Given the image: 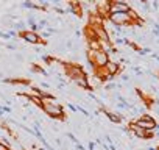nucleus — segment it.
<instances>
[{"mask_svg":"<svg viewBox=\"0 0 159 150\" xmlns=\"http://www.w3.org/2000/svg\"><path fill=\"white\" fill-rule=\"evenodd\" d=\"M42 110L45 111L47 116H50V117H53V119H61V120L66 119V117H64V110H62V106L58 105L55 100H53V102H44Z\"/></svg>","mask_w":159,"mask_h":150,"instance_id":"1","label":"nucleus"},{"mask_svg":"<svg viewBox=\"0 0 159 150\" xmlns=\"http://www.w3.org/2000/svg\"><path fill=\"white\" fill-rule=\"evenodd\" d=\"M108 21L112 25H117V27H122V28H133V22L129 21L128 14H125V13H111Z\"/></svg>","mask_w":159,"mask_h":150,"instance_id":"2","label":"nucleus"},{"mask_svg":"<svg viewBox=\"0 0 159 150\" xmlns=\"http://www.w3.org/2000/svg\"><path fill=\"white\" fill-rule=\"evenodd\" d=\"M88 59H91L94 64H95V67H105L106 66V63L109 61V58H108V55L103 52V50H97V52H88Z\"/></svg>","mask_w":159,"mask_h":150,"instance_id":"3","label":"nucleus"},{"mask_svg":"<svg viewBox=\"0 0 159 150\" xmlns=\"http://www.w3.org/2000/svg\"><path fill=\"white\" fill-rule=\"evenodd\" d=\"M131 10V5L128 2H123V0H114L111 2V8H109V14L111 13H128Z\"/></svg>","mask_w":159,"mask_h":150,"instance_id":"4","label":"nucleus"},{"mask_svg":"<svg viewBox=\"0 0 159 150\" xmlns=\"http://www.w3.org/2000/svg\"><path fill=\"white\" fill-rule=\"evenodd\" d=\"M19 36H20L25 42L33 44V45H36V44H41V42H42L41 35H38V33H34V31H30V30H24L22 33H19Z\"/></svg>","mask_w":159,"mask_h":150,"instance_id":"5","label":"nucleus"},{"mask_svg":"<svg viewBox=\"0 0 159 150\" xmlns=\"http://www.w3.org/2000/svg\"><path fill=\"white\" fill-rule=\"evenodd\" d=\"M137 127H140L142 130H145V131H154V128H156V125H157V122H156V119H153V120H145V119H142V117H137L136 120H133Z\"/></svg>","mask_w":159,"mask_h":150,"instance_id":"6","label":"nucleus"},{"mask_svg":"<svg viewBox=\"0 0 159 150\" xmlns=\"http://www.w3.org/2000/svg\"><path fill=\"white\" fill-rule=\"evenodd\" d=\"M105 69H106V72H108L109 75H112V77H116V75H117V73L120 72V69H122V67H120V64H119V63H116V61H111V59H109V61L106 63Z\"/></svg>","mask_w":159,"mask_h":150,"instance_id":"7","label":"nucleus"},{"mask_svg":"<svg viewBox=\"0 0 159 150\" xmlns=\"http://www.w3.org/2000/svg\"><path fill=\"white\" fill-rule=\"evenodd\" d=\"M105 114H106V117H108L112 124H120V122L123 120V116H122L120 113H112V111H106V110H105Z\"/></svg>","mask_w":159,"mask_h":150,"instance_id":"8","label":"nucleus"},{"mask_svg":"<svg viewBox=\"0 0 159 150\" xmlns=\"http://www.w3.org/2000/svg\"><path fill=\"white\" fill-rule=\"evenodd\" d=\"M30 102L34 103V105L39 106V108H42V105H44V102H42L41 97H38V96H30Z\"/></svg>","mask_w":159,"mask_h":150,"instance_id":"9","label":"nucleus"},{"mask_svg":"<svg viewBox=\"0 0 159 150\" xmlns=\"http://www.w3.org/2000/svg\"><path fill=\"white\" fill-rule=\"evenodd\" d=\"M14 30H19V33H22L24 31V28H25V22H22V21H19V22H16L14 25H11Z\"/></svg>","mask_w":159,"mask_h":150,"instance_id":"10","label":"nucleus"},{"mask_svg":"<svg viewBox=\"0 0 159 150\" xmlns=\"http://www.w3.org/2000/svg\"><path fill=\"white\" fill-rule=\"evenodd\" d=\"M67 138H69V139H70V141H72L75 145H78V144H80V142H78V139L75 138V134H73V133H67Z\"/></svg>","mask_w":159,"mask_h":150,"instance_id":"11","label":"nucleus"},{"mask_svg":"<svg viewBox=\"0 0 159 150\" xmlns=\"http://www.w3.org/2000/svg\"><path fill=\"white\" fill-rule=\"evenodd\" d=\"M5 47H7L8 50H16V44H11V42H8Z\"/></svg>","mask_w":159,"mask_h":150,"instance_id":"12","label":"nucleus"},{"mask_svg":"<svg viewBox=\"0 0 159 150\" xmlns=\"http://www.w3.org/2000/svg\"><path fill=\"white\" fill-rule=\"evenodd\" d=\"M0 38H2V39H11L10 35L8 33H3V31H0Z\"/></svg>","mask_w":159,"mask_h":150,"instance_id":"13","label":"nucleus"},{"mask_svg":"<svg viewBox=\"0 0 159 150\" xmlns=\"http://www.w3.org/2000/svg\"><path fill=\"white\" fill-rule=\"evenodd\" d=\"M120 78H122L123 82H128V80H129V77H128V73H122V75H120Z\"/></svg>","mask_w":159,"mask_h":150,"instance_id":"14","label":"nucleus"},{"mask_svg":"<svg viewBox=\"0 0 159 150\" xmlns=\"http://www.w3.org/2000/svg\"><path fill=\"white\" fill-rule=\"evenodd\" d=\"M55 11H56L58 14H66V11H64V10H61V8H58V7H55Z\"/></svg>","mask_w":159,"mask_h":150,"instance_id":"15","label":"nucleus"},{"mask_svg":"<svg viewBox=\"0 0 159 150\" xmlns=\"http://www.w3.org/2000/svg\"><path fill=\"white\" fill-rule=\"evenodd\" d=\"M41 88H44V89H45V92H47V89L50 88V85H48V83H44V82H42V83H41Z\"/></svg>","mask_w":159,"mask_h":150,"instance_id":"16","label":"nucleus"},{"mask_svg":"<svg viewBox=\"0 0 159 150\" xmlns=\"http://www.w3.org/2000/svg\"><path fill=\"white\" fill-rule=\"evenodd\" d=\"M69 108H70L73 113H76V111H78V110H76V106H73V105H70V103H69Z\"/></svg>","mask_w":159,"mask_h":150,"instance_id":"17","label":"nucleus"},{"mask_svg":"<svg viewBox=\"0 0 159 150\" xmlns=\"http://www.w3.org/2000/svg\"><path fill=\"white\" fill-rule=\"evenodd\" d=\"M153 8L157 10V8H159V2H153Z\"/></svg>","mask_w":159,"mask_h":150,"instance_id":"18","label":"nucleus"},{"mask_svg":"<svg viewBox=\"0 0 159 150\" xmlns=\"http://www.w3.org/2000/svg\"><path fill=\"white\" fill-rule=\"evenodd\" d=\"M41 38H50V33H48V31H47V33H45V31H44V33H42V36H41Z\"/></svg>","mask_w":159,"mask_h":150,"instance_id":"19","label":"nucleus"},{"mask_svg":"<svg viewBox=\"0 0 159 150\" xmlns=\"http://www.w3.org/2000/svg\"><path fill=\"white\" fill-rule=\"evenodd\" d=\"M16 59H19V61H22V59H24V56H22V55H19V53H17V55H16Z\"/></svg>","mask_w":159,"mask_h":150,"instance_id":"20","label":"nucleus"},{"mask_svg":"<svg viewBox=\"0 0 159 150\" xmlns=\"http://www.w3.org/2000/svg\"><path fill=\"white\" fill-rule=\"evenodd\" d=\"M88 147H89V150H94V147H95V145H94V142H89V145H88Z\"/></svg>","mask_w":159,"mask_h":150,"instance_id":"21","label":"nucleus"},{"mask_svg":"<svg viewBox=\"0 0 159 150\" xmlns=\"http://www.w3.org/2000/svg\"><path fill=\"white\" fill-rule=\"evenodd\" d=\"M154 30H157V31H159V22H156V24H154Z\"/></svg>","mask_w":159,"mask_h":150,"instance_id":"22","label":"nucleus"},{"mask_svg":"<svg viewBox=\"0 0 159 150\" xmlns=\"http://www.w3.org/2000/svg\"><path fill=\"white\" fill-rule=\"evenodd\" d=\"M154 138H159V130H157V131H154Z\"/></svg>","mask_w":159,"mask_h":150,"instance_id":"23","label":"nucleus"},{"mask_svg":"<svg viewBox=\"0 0 159 150\" xmlns=\"http://www.w3.org/2000/svg\"><path fill=\"white\" fill-rule=\"evenodd\" d=\"M147 150H156V147H148Z\"/></svg>","mask_w":159,"mask_h":150,"instance_id":"24","label":"nucleus"},{"mask_svg":"<svg viewBox=\"0 0 159 150\" xmlns=\"http://www.w3.org/2000/svg\"><path fill=\"white\" fill-rule=\"evenodd\" d=\"M156 150H159V145H157V147H156Z\"/></svg>","mask_w":159,"mask_h":150,"instance_id":"25","label":"nucleus"},{"mask_svg":"<svg viewBox=\"0 0 159 150\" xmlns=\"http://www.w3.org/2000/svg\"><path fill=\"white\" fill-rule=\"evenodd\" d=\"M157 99H159V92H157Z\"/></svg>","mask_w":159,"mask_h":150,"instance_id":"26","label":"nucleus"}]
</instances>
